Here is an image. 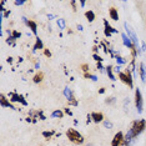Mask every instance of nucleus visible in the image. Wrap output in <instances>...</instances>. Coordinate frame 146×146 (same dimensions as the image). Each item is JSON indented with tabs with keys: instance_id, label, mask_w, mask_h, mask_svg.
Returning a JSON list of instances; mask_svg holds the SVG:
<instances>
[{
	"instance_id": "obj_15",
	"label": "nucleus",
	"mask_w": 146,
	"mask_h": 146,
	"mask_svg": "<svg viewBox=\"0 0 146 146\" xmlns=\"http://www.w3.org/2000/svg\"><path fill=\"white\" fill-rule=\"evenodd\" d=\"M139 74H140V78H141L142 82H145V81H146V65L144 64V62H141V64H140Z\"/></svg>"
},
{
	"instance_id": "obj_5",
	"label": "nucleus",
	"mask_w": 146,
	"mask_h": 146,
	"mask_svg": "<svg viewBox=\"0 0 146 146\" xmlns=\"http://www.w3.org/2000/svg\"><path fill=\"white\" fill-rule=\"evenodd\" d=\"M135 106L137 109L139 114H141L142 109H144V100H142V94H141L140 89H136L135 90Z\"/></svg>"
},
{
	"instance_id": "obj_3",
	"label": "nucleus",
	"mask_w": 146,
	"mask_h": 146,
	"mask_svg": "<svg viewBox=\"0 0 146 146\" xmlns=\"http://www.w3.org/2000/svg\"><path fill=\"white\" fill-rule=\"evenodd\" d=\"M119 78H120V80L124 82V84H126L130 89H132V86H134V80H132V74L129 69H126L125 71L119 72Z\"/></svg>"
},
{
	"instance_id": "obj_4",
	"label": "nucleus",
	"mask_w": 146,
	"mask_h": 146,
	"mask_svg": "<svg viewBox=\"0 0 146 146\" xmlns=\"http://www.w3.org/2000/svg\"><path fill=\"white\" fill-rule=\"evenodd\" d=\"M124 26H125V30H126V35H127V38L130 39L132 44H134L136 48L139 49V41H137V36H136V33L132 30V28L127 24V23H125ZM139 51H140V50H139Z\"/></svg>"
},
{
	"instance_id": "obj_32",
	"label": "nucleus",
	"mask_w": 146,
	"mask_h": 146,
	"mask_svg": "<svg viewBox=\"0 0 146 146\" xmlns=\"http://www.w3.org/2000/svg\"><path fill=\"white\" fill-rule=\"evenodd\" d=\"M14 4H15V5H24V4H25V1H23V0H16Z\"/></svg>"
},
{
	"instance_id": "obj_36",
	"label": "nucleus",
	"mask_w": 146,
	"mask_h": 146,
	"mask_svg": "<svg viewBox=\"0 0 146 146\" xmlns=\"http://www.w3.org/2000/svg\"><path fill=\"white\" fill-rule=\"evenodd\" d=\"M86 146H92V145H86Z\"/></svg>"
},
{
	"instance_id": "obj_22",
	"label": "nucleus",
	"mask_w": 146,
	"mask_h": 146,
	"mask_svg": "<svg viewBox=\"0 0 146 146\" xmlns=\"http://www.w3.org/2000/svg\"><path fill=\"white\" fill-rule=\"evenodd\" d=\"M58 26H59V29H65V20L64 19H58Z\"/></svg>"
},
{
	"instance_id": "obj_28",
	"label": "nucleus",
	"mask_w": 146,
	"mask_h": 146,
	"mask_svg": "<svg viewBox=\"0 0 146 146\" xmlns=\"http://www.w3.org/2000/svg\"><path fill=\"white\" fill-rule=\"evenodd\" d=\"M115 102V98H108L106 99V104H114Z\"/></svg>"
},
{
	"instance_id": "obj_11",
	"label": "nucleus",
	"mask_w": 146,
	"mask_h": 146,
	"mask_svg": "<svg viewBox=\"0 0 146 146\" xmlns=\"http://www.w3.org/2000/svg\"><path fill=\"white\" fill-rule=\"evenodd\" d=\"M23 20H24V23L26 25L29 26V28L31 29V31L34 33V34L36 35V33H38V25H36V23L35 21H33V20H28L26 18H23Z\"/></svg>"
},
{
	"instance_id": "obj_16",
	"label": "nucleus",
	"mask_w": 146,
	"mask_h": 146,
	"mask_svg": "<svg viewBox=\"0 0 146 146\" xmlns=\"http://www.w3.org/2000/svg\"><path fill=\"white\" fill-rule=\"evenodd\" d=\"M109 15H110V18L112 19V20H115V21L119 20V13L115 8H111L110 10H109Z\"/></svg>"
},
{
	"instance_id": "obj_35",
	"label": "nucleus",
	"mask_w": 146,
	"mask_h": 146,
	"mask_svg": "<svg viewBox=\"0 0 146 146\" xmlns=\"http://www.w3.org/2000/svg\"><path fill=\"white\" fill-rule=\"evenodd\" d=\"M85 4H86L85 1H80V5H81V6H85Z\"/></svg>"
},
{
	"instance_id": "obj_9",
	"label": "nucleus",
	"mask_w": 146,
	"mask_h": 146,
	"mask_svg": "<svg viewBox=\"0 0 146 146\" xmlns=\"http://www.w3.org/2000/svg\"><path fill=\"white\" fill-rule=\"evenodd\" d=\"M89 120L88 121H90L92 120L94 122H101L102 120H104V115L101 114V112H92V114L89 115Z\"/></svg>"
},
{
	"instance_id": "obj_33",
	"label": "nucleus",
	"mask_w": 146,
	"mask_h": 146,
	"mask_svg": "<svg viewBox=\"0 0 146 146\" xmlns=\"http://www.w3.org/2000/svg\"><path fill=\"white\" fill-rule=\"evenodd\" d=\"M44 54H45V56H48V58H50V56H51V52L49 50H46V49L44 50Z\"/></svg>"
},
{
	"instance_id": "obj_2",
	"label": "nucleus",
	"mask_w": 146,
	"mask_h": 146,
	"mask_svg": "<svg viewBox=\"0 0 146 146\" xmlns=\"http://www.w3.org/2000/svg\"><path fill=\"white\" fill-rule=\"evenodd\" d=\"M66 136H68L69 140L75 145H81L82 142H84V136L78 130H75V129H69V130L66 131Z\"/></svg>"
},
{
	"instance_id": "obj_25",
	"label": "nucleus",
	"mask_w": 146,
	"mask_h": 146,
	"mask_svg": "<svg viewBox=\"0 0 146 146\" xmlns=\"http://www.w3.org/2000/svg\"><path fill=\"white\" fill-rule=\"evenodd\" d=\"M14 40H15V38L11 35V36H9V38H8V40H6V42H8L9 45H14Z\"/></svg>"
},
{
	"instance_id": "obj_19",
	"label": "nucleus",
	"mask_w": 146,
	"mask_h": 146,
	"mask_svg": "<svg viewBox=\"0 0 146 146\" xmlns=\"http://www.w3.org/2000/svg\"><path fill=\"white\" fill-rule=\"evenodd\" d=\"M85 16H86V18H88V20L89 21H94V19H95V14H94V11H92V10H89V11H86L85 13Z\"/></svg>"
},
{
	"instance_id": "obj_24",
	"label": "nucleus",
	"mask_w": 146,
	"mask_h": 146,
	"mask_svg": "<svg viewBox=\"0 0 146 146\" xmlns=\"http://www.w3.org/2000/svg\"><path fill=\"white\" fill-rule=\"evenodd\" d=\"M116 62H117V65L120 66V65H122V64H125L126 60H125L124 58H121V56H117V58H116Z\"/></svg>"
},
{
	"instance_id": "obj_7",
	"label": "nucleus",
	"mask_w": 146,
	"mask_h": 146,
	"mask_svg": "<svg viewBox=\"0 0 146 146\" xmlns=\"http://www.w3.org/2000/svg\"><path fill=\"white\" fill-rule=\"evenodd\" d=\"M64 95H65V98L68 99L69 105H74V106L78 105V101L75 100L74 95H72V91H71L69 88H65V89H64Z\"/></svg>"
},
{
	"instance_id": "obj_18",
	"label": "nucleus",
	"mask_w": 146,
	"mask_h": 146,
	"mask_svg": "<svg viewBox=\"0 0 146 146\" xmlns=\"http://www.w3.org/2000/svg\"><path fill=\"white\" fill-rule=\"evenodd\" d=\"M44 48V45H42V41H41V39H39V38H36V41H35V45H34V50H40V49Z\"/></svg>"
},
{
	"instance_id": "obj_30",
	"label": "nucleus",
	"mask_w": 146,
	"mask_h": 146,
	"mask_svg": "<svg viewBox=\"0 0 146 146\" xmlns=\"http://www.w3.org/2000/svg\"><path fill=\"white\" fill-rule=\"evenodd\" d=\"M54 134V131H50V132H48V131H45V132H42V135L45 136V137H50V136Z\"/></svg>"
},
{
	"instance_id": "obj_31",
	"label": "nucleus",
	"mask_w": 146,
	"mask_h": 146,
	"mask_svg": "<svg viewBox=\"0 0 146 146\" xmlns=\"http://www.w3.org/2000/svg\"><path fill=\"white\" fill-rule=\"evenodd\" d=\"M20 33H18V31H13V36H14L15 39H18V38H20Z\"/></svg>"
},
{
	"instance_id": "obj_34",
	"label": "nucleus",
	"mask_w": 146,
	"mask_h": 146,
	"mask_svg": "<svg viewBox=\"0 0 146 146\" xmlns=\"http://www.w3.org/2000/svg\"><path fill=\"white\" fill-rule=\"evenodd\" d=\"M98 69L100 71H102V65H101V62H98Z\"/></svg>"
},
{
	"instance_id": "obj_8",
	"label": "nucleus",
	"mask_w": 146,
	"mask_h": 146,
	"mask_svg": "<svg viewBox=\"0 0 146 146\" xmlns=\"http://www.w3.org/2000/svg\"><path fill=\"white\" fill-rule=\"evenodd\" d=\"M9 98H10V100H11V101L21 102L23 105H28V102H26V100H24V96H23V95H19V94H16V92H10V94H9Z\"/></svg>"
},
{
	"instance_id": "obj_21",
	"label": "nucleus",
	"mask_w": 146,
	"mask_h": 146,
	"mask_svg": "<svg viewBox=\"0 0 146 146\" xmlns=\"http://www.w3.org/2000/svg\"><path fill=\"white\" fill-rule=\"evenodd\" d=\"M51 116H52V117H59V119H61L62 116H64V114H62V111H60V110H56V111L52 112Z\"/></svg>"
},
{
	"instance_id": "obj_13",
	"label": "nucleus",
	"mask_w": 146,
	"mask_h": 146,
	"mask_svg": "<svg viewBox=\"0 0 146 146\" xmlns=\"http://www.w3.org/2000/svg\"><path fill=\"white\" fill-rule=\"evenodd\" d=\"M104 26H105V35H106V36H110L112 33H117V30H116V29H114L110 24H109L108 20H104Z\"/></svg>"
},
{
	"instance_id": "obj_27",
	"label": "nucleus",
	"mask_w": 146,
	"mask_h": 146,
	"mask_svg": "<svg viewBox=\"0 0 146 146\" xmlns=\"http://www.w3.org/2000/svg\"><path fill=\"white\" fill-rule=\"evenodd\" d=\"M124 108H125V110H127V108H130V101H129V99H125V101H124Z\"/></svg>"
},
{
	"instance_id": "obj_12",
	"label": "nucleus",
	"mask_w": 146,
	"mask_h": 146,
	"mask_svg": "<svg viewBox=\"0 0 146 146\" xmlns=\"http://www.w3.org/2000/svg\"><path fill=\"white\" fill-rule=\"evenodd\" d=\"M0 102H1V106L3 108H10V109H13V110H15V106L11 104L10 101H8L5 99V95L4 94H1L0 95Z\"/></svg>"
},
{
	"instance_id": "obj_10",
	"label": "nucleus",
	"mask_w": 146,
	"mask_h": 146,
	"mask_svg": "<svg viewBox=\"0 0 146 146\" xmlns=\"http://www.w3.org/2000/svg\"><path fill=\"white\" fill-rule=\"evenodd\" d=\"M39 116H40L42 120L45 119V116L42 115L41 111H31L30 114H29V116H28V119H26V120H28V121H35L36 119H39Z\"/></svg>"
},
{
	"instance_id": "obj_1",
	"label": "nucleus",
	"mask_w": 146,
	"mask_h": 146,
	"mask_svg": "<svg viewBox=\"0 0 146 146\" xmlns=\"http://www.w3.org/2000/svg\"><path fill=\"white\" fill-rule=\"evenodd\" d=\"M146 129V120L144 119H140V120H135L131 122L130 125V129H129L127 134L125 136V141L127 142H132V140L139 136Z\"/></svg>"
},
{
	"instance_id": "obj_20",
	"label": "nucleus",
	"mask_w": 146,
	"mask_h": 146,
	"mask_svg": "<svg viewBox=\"0 0 146 146\" xmlns=\"http://www.w3.org/2000/svg\"><path fill=\"white\" fill-rule=\"evenodd\" d=\"M106 72H108V75H109V78H110V80L114 81V80H115V76H114V74H112V66H108V68H106Z\"/></svg>"
},
{
	"instance_id": "obj_14",
	"label": "nucleus",
	"mask_w": 146,
	"mask_h": 146,
	"mask_svg": "<svg viewBox=\"0 0 146 146\" xmlns=\"http://www.w3.org/2000/svg\"><path fill=\"white\" fill-rule=\"evenodd\" d=\"M121 38H122V42H124V45L126 46V48H129L130 50H131V49H134V48H136V46L131 42L130 39L127 38V35H126V34H122V35H121Z\"/></svg>"
},
{
	"instance_id": "obj_29",
	"label": "nucleus",
	"mask_w": 146,
	"mask_h": 146,
	"mask_svg": "<svg viewBox=\"0 0 146 146\" xmlns=\"http://www.w3.org/2000/svg\"><path fill=\"white\" fill-rule=\"evenodd\" d=\"M104 126L105 127H108V129H111L112 127V124L110 121H104Z\"/></svg>"
},
{
	"instance_id": "obj_26",
	"label": "nucleus",
	"mask_w": 146,
	"mask_h": 146,
	"mask_svg": "<svg viewBox=\"0 0 146 146\" xmlns=\"http://www.w3.org/2000/svg\"><path fill=\"white\" fill-rule=\"evenodd\" d=\"M81 69H82V71H84V74H86V72L89 71V65L88 64H82L81 65Z\"/></svg>"
},
{
	"instance_id": "obj_23",
	"label": "nucleus",
	"mask_w": 146,
	"mask_h": 146,
	"mask_svg": "<svg viewBox=\"0 0 146 146\" xmlns=\"http://www.w3.org/2000/svg\"><path fill=\"white\" fill-rule=\"evenodd\" d=\"M84 76H85L86 79H90V80H92V81H96V80H98V78H96L95 75H91V74H89V72L84 74Z\"/></svg>"
},
{
	"instance_id": "obj_17",
	"label": "nucleus",
	"mask_w": 146,
	"mask_h": 146,
	"mask_svg": "<svg viewBox=\"0 0 146 146\" xmlns=\"http://www.w3.org/2000/svg\"><path fill=\"white\" fill-rule=\"evenodd\" d=\"M42 79H44V74H42L41 71L36 72V74L34 75V82H35V84H38V82H41Z\"/></svg>"
},
{
	"instance_id": "obj_6",
	"label": "nucleus",
	"mask_w": 146,
	"mask_h": 146,
	"mask_svg": "<svg viewBox=\"0 0 146 146\" xmlns=\"http://www.w3.org/2000/svg\"><path fill=\"white\" fill-rule=\"evenodd\" d=\"M124 140H125L124 134L119 131L117 134H116V135L114 136V139H112V141H111V146H122V145H124Z\"/></svg>"
}]
</instances>
